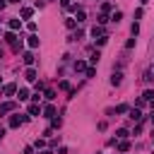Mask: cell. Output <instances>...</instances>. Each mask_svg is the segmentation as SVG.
I'll list each match as a JSON object with an SVG mask.
<instances>
[{
  "label": "cell",
  "instance_id": "3",
  "mask_svg": "<svg viewBox=\"0 0 154 154\" xmlns=\"http://www.w3.org/2000/svg\"><path fill=\"white\" fill-rule=\"evenodd\" d=\"M2 94H5V96L17 94V84H5V87H2Z\"/></svg>",
  "mask_w": 154,
  "mask_h": 154
},
{
  "label": "cell",
  "instance_id": "22",
  "mask_svg": "<svg viewBox=\"0 0 154 154\" xmlns=\"http://www.w3.org/2000/svg\"><path fill=\"white\" fill-rule=\"evenodd\" d=\"M120 17H123V12H113V17H111V19L118 24V22H120Z\"/></svg>",
  "mask_w": 154,
  "mask_h": 154
},
{
  "label": "cell",
  "instance_id": "7",
  "mask_svg": "<svg viewBox=\"0 0 154 154\" xmlns=\"http://www.w3.org/2000/svg\"><path fill=\"white\" fill-rule=\"evenodd\" d=\"M17 29H22V22L19 19H10V31H17Z\"/></svg>",
  "mask_w": 154,
  "mask_h": 154
},
{
  "label": "cell",
  "instance_id": "8",
  "mask_svg": "<svg viewBox=\"0 0 154 154\" xmlns=\"http://www.w3.org/2000/svg\"><path fill=\"white\" fill-rule=\"evenodd\" d=\"M26 43H29V48H36V46H38V36H36V34H31Z\"/></svg>",
  "mask_w": 154,
  "mask_h": 154
},
{
  "label": "cell",
  "instance_id": "18",
  "mask_svg": "<svg viewBox=\"0 0 154 154\" xmlns=\"http://www.w3.org/2000/svg\"><path fill=\"white\" fill-rule=\"evenodd\" d=\"M128 135H130V132H128V130H125V128H120V130H118V132H116V137H120V140H125V137H128Z\"/></svg>",
  "mask_w": 154,
  "mask_h": 154
},
{
  "label": "cell",
  "instance_id": "28",
  "mask_svg": "<svg viewBox=\"0 0 154 154\" xmlns=\"http://www.w3.org/2000/svg\"><path fill=\"white\" fill-rule=\"evenodd\" d=\"M5 5H7V0H0V10H5Z\"/></svg>",
  "mask_w": 154,
  "mask_h": 154
},
{
  "label": "cell",
  "instance_id": "12",
  "mask_svg": "<svg viewBox=\"0 0 154 154\" xmlns=\"http://www.w3.org/2000/svg\"><path fill=\"white\" fill-rule=\"evenodd\" d=\"M31 14H34V10H31V7H22V19H29Z\"/></svg>",
  "mask_w": 154,
  "mask_h": 154
},
{
  "label": "cell",
  "instance_id": "16",
  "mask_svg": "<svg viewBox=\"0 0 154 154\" xmlns=\"http://www.w3.org/2000/svg\"><path fill=\"white\" fill-rule=\"evenodd\" d=\"M142 99H144V101H154V91H152V89H147V91L142 94Z\"/></svg>",
  "mask_w": 154,
  "mask_h": 154
},
{
  "label": "cell",
  "instance_id": "4",
  "mask_svg": "<svg viewBox=\"0 0 154 154\" xmlns=\"http://www.w3.org/2000/svg\"><path fill=\"white\" fill-rule=\"evenodd\" d=\"M120 82H123V72H113V75H111V84H113V87H118Z\"/></svg>",
  "mask_w": 154,
  "mask_h": 154
},
{
  "label": "cell",
  "instance_id": "19",
  "mask_svg": "<svg viewBox=\"0 0 154 154\" xmlns=\"http://www.w3.org/2000/svg\"><path fill=\"white\" fill-rule=\"evenodd\" d=\"M118 149H120V152H128V149H130V142H128V140H123V142L118 144Z\"/></svg>",
  "mask_w": 154,
  "mask_h": 154
},
{
  "label": "cell",
  "instance_id": "34",
  "mask_svg": "<svg viewBox=\"0 0 154 154\" xmlns=\"http://www.w3.org/2000/svg\"><path fill=\"white\" fill-rule=\"evenodd\" d=\"M152 135H154V132H152Z\"/></svg>",
  "mask_w": 154,
  "mask_h": 154
},
{
  "label": "cell",
  "instance_id": "27",
  "mask_svg": "<svg viewBox=\"0 0 154 154\" xmlns=\"http://www.w3.org/2000/svg\"><path fill=\"white\" fill-rule=\"evenodd\" d=\"M24 154H34V147H24Z\"/></svg>",
  "mask_w": 154,
  "mask_h": 154
},
{
  "label": "cell",
  "instance_id": "6",
  "mask_svg": "<svg viewBox=\"0 0 154 154\" xmlns=\"http://www.w3.org/2000/svg\"><path fill=\"white\" fill-rule=\"evenodd\" d=\"M24 77H26L29 82H36V70H34V67H29V70L24 72Z\"/></svg>",
  "mask_w": 154,
  "mask_h": 154
},
{
  "label": "cell",
  "instance_id": "29",
  "mask_svg": "<svg viewBox=\"0 0 154 154\" xmlns=\"http://www.w3.org/2000/svg\"><path fill=\"white\" fill-rule=\"evenodd\" d=\"M2 135H5V128H2V125H0V137H2Z\"/></svg>",
  "mask_w": 154,
  "mask_h": 154
},
{
  "label": "cell",
  "instance_id": "14",
  "mask_svg": "<svg viewBox=\"0 0 154 154\" xmlns=\"http://www.w3.org/2000/svg\"><path fill=\"white\" fill-rule=\"evenodd\" d=\"M5 41H7L10 46H14V43H17V36H14L12 31H10V34H5Z\"/></svg>",
  "mask_w": 154,
  "mask_h": 154
},
{
  "label": "cell",
  "instance_id": "24",
  "mask_svg": "<svg viewBox=\"0 0 154 154\" xmlns=\"http://www.w3.org/2000/svg\"><path fill=\"white\" fill-rule=\"evenodd\" d=\"M125 111H130V108H128V106H125V103H120V106H118V108H116V113H125Z\"/></svg>",
  "mask_w": 154,
  "mask_h": 154
},
{
  "label": "cell",
  "instance_id": "21",
  "mask_svg": "<svg viewBox=\"0 0 154 154\" xmlns=\"http://www.w3.org/2000/svg\"><path fill=\"white\" fill-rule=\"evenodd\" d=\"M106 41H108V36H106V34H103V36H99V38H96V46H103V43H106Z\"/></svg>",
  "mask_w": 154,
  "mask_h": 154
},
{
  "label": "cell",
  "instance_id": "13",
  "mask_svg": "<svg viewBox=\"0 0 154 154\" xmlns=\"http://www.w3.org/2000/svg\"><path fill=\"white\" fill-rule=\"evenodd\" d=\"M91 36H94V38H96V36H103V26H99V24H96V26L91 29Z\"/></svg>",
  "mask_w": 154,
  "mask_h": 154
},
{
  "label": "cell",
  "instance_id": "17",
  "mask_svg": "<svg viewBox=\"0 0 154 154\" xmlns=\"http://www.w3.org/2000/svg\"><path fill=\"white\" fill-rule=\"evenodd\" d=\"M99 58H101V55H99V51H96V53H91V58H89V63H91V65H99Z\"/></svg>",
  "mask_w": 154,
  "mask_h": 154
},
{
  "label": "cell",
  "instance_id": "23",
  "mask_svg": "<svg viewBox=\"0 0 154 154\" xmlns=\"http://www.w3.org/2000/svg\"><path fill=\"white\" fill-rule=\"evenodd\" d=\"M46 99H48V101L55 99V91H53V89H46Z\"/></svg>",
  "mask_w": 154,
  "mask_h": 154
},
{
  "label": "cell",
  "instance_id": "11",
  "mask_svg": "<svg viewBox=\"0 0 154 154\" xmlns=\"http://www.w3.org/2000/svg\"><path fill=\"white\" fill-rule=\"evenodd\" d=\"M130 118H132V120H142V113H140V108H130Z\"/></svg>",
  "mask_w": 154,
  "mask_h": 154
},
{
  "label": "cell",
  "instance_id": "1",
  "mask_svg": "<svg viewBox=\"0 0 154 154\" xmlns=\"http://www.w3.org/2000/svg\"><path fill=\"white\" fill-rule=\"evenodd\" d=\"M29 120V116H12L10 118V128H19L22 123H26Z\"/></svg>",
  "mask_w": 154,
  "mask_h": 154
},
{
  "label": "cell",
  "instance_id": "30",
  "mask_svg": "<svg viewBox=\"0 0 154 154\" xmlns=\"http://www.w3.org/2000/svg\"><path fill=\"white\" fill-rule=\"evenodd\" d=\"M41 154H51V152H48V149H43V152H41Z\"/></svg>",
  "mask_w": 154,
  "mask_h": 154
},
{
  "label": "cell",
  "instance_id": "15",
  "mask_svg": "<svg viewBox=\"0 0 154 154\" xmlns=\"http://www.w3.org/2000/svg\"><path fill=\"white\" fill-rule=\"evenodd\" d=\"M38 113H41L38 103H31V106H29V116H38Z\"/></svg>",
  "mask_w": 154,
  "mask_h": 154
},
{
  "label": "cell",
  "instance_id": "25",
  "mask_svg": "<svg viewBox=\"0 0 154 154\" xmlns=\"http://www.w3.org/2000/svg\"><path fill=\"white\" fill-rule=\"evenodd\" d=\"M82 19H84V10L79 7V10H77V22H82Z\"/></svg>",
  "mask_w": 154,
  "mask_h": 154
},
{
  "label": "cell",
  "instance_id": "26",
  "mask_svg": "<svg viewBox=\"0 0 154 154\" xmlns=\"http://www.w3.org/2000/svg\"><path fill=\"white\" fill-rule=\"evenodd\" d=\"M60 5H63V7L67 10V7H72V0H60Z\"/></svg>",
  "mask_w": 154,
  "mask_h": 154
},
{
  "label": "cell",
  "instance_id": "31",
  "mask_svg": "<svg viewBox=\"0 0 154 154\" xmlns=\"http://www.w3.org/2000/svg\"><path fill=\"white\" fill-rule=\"evenodd\" d=\"M152 125H154V111H152Z\"/></svg>",
  "mask_w": 154,
  "mask_h": 154
},
{
  "label": "cell",
  "instance_id": "33",
  "mask_svg": "<svg viewBox=\"0 0 154 154\" xmlns=\"http://www.w3.org/2000/svg\"><path fill=\"white\" fill-rule=\"evenodd\" d=\"M0 55H2V51H0Z\"/></svg>",
  "mask_w": 154,
  "mask_h": 154
},
{
  "label": "cell",
  "instance_id": "2",
  "mask_svg": "<svg viewBox=\"0 0 154 154\" xmlns=\"http://www.w3.org/2000/svg\"><path fill=\"white\" fill-rule=\"evenodd\" d=\"M14 108H17V103H14V101H5V103H0V116L10 113V111H14Z\"/></svg>",
  "mask_w": 154,
  "mask_h": 154
},
{
  "label": "cell",
  "instance_id": "5",
  "mask_svg": "<svg viewBox=\"0 0 154 154\" xmlns=\"http://www.w3.org/2000/svg\"><path fill=\"white\" fill-rule=\"evenodd\" d=\"M22 60H24V63H26V65H31V63H34V60H36V58H34V53H31V51H26V53H24V55H22Z\"/></svg>",
  "mask_w": 154,
  "mask_h": 154
},
{
  "label": "cell",
  "instance_id": "9",
  "mask_svg": "<svg viewBox=\"0 0 154 154\" xmlns=\"http://www.w3.org/2000/svg\"><path fill=\"white\" fill-rule=\"evenodd\" d=\"M84 70H87V63L84 60H77L75 63V72H84Z\"/></svg>",
  "mask_w": 154,
  "mask_h": 154
},
{
  "label": "cell",
  "instance_id": "10",
  "mask_svg": "<svg viewBox=\"0 0 154 154\" xmlns=\"http://www.w3.org/2000/svg\"><path fill=\"white\" fill-rule=\"evenodd\" d=\"M43 116H46V118H53V116H55V106H46V108H43Z\"/></svg>",
  "mask_w": 154,
  "mask_h": 154
},
{
  "label": "cell",
  "instance_id": "32",
  "mask_svg": "<svg viewBox=\"0 0 154 154\" xmlns=\"http://www.w3.org/2000/svg\"><path fill=\"white\" fill-rule=\"evenodd\" d=\"M7 2H19V0H7Z\"/></svg>",
  "mask_w": 154,
  "mask_h": 154
},
{
  "label": "cell",
  "instance_id": "20",
  "mask_svg": "<svg viewBox=\"0 0 154 154\" xmlns=\"http://www.w3.org/2000/svg\"><path fill=\"white\" fill-rule=\"evenodd\" d=\"M19 99L26 101V99H29V89H19Z\"/></svg>",
  "mask_w": 154,
  "mask_h": 154
}]
</instances>
